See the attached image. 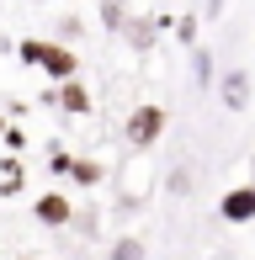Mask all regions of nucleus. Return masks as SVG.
<instances>
[{"mask_svg":"<svg viewBox=\"0 0 255 260\" xmlns=\"http://www.w3.org/2000/svg\"><path fill=\"white\" fill-rule=\"evenodd\" d=\"M122 133H128V144H133V149H154V144H160V133H165V106H154V101L133 106Z\"/></svg>","mask_w":255,"mask_h":260,"instance_id":"obj_1","label":"nucleus"},{"mask_svg":"<svg viewBox=\"0 0 255 260\" xmlns=\"http://www.w3.org/2000/svg\"><path fill=\"white\" fill-rule=\"evenodd\" d=\"M218 218L234 223V229H245V223H255V186H229L224 197H218Z\"/></svg>","mask_w":255,"mask_h":260,"instance_id":"obj_2","label":"nucleus"},{"mask_svg":"<svg viewBox=\"0 0 255 260\" xmlns=\"http://www.w3.org/2000/svg\"><path fill=\"white\" fill-rule=\"evenodd\" d=\"M255 96V80H250V69H229L224 80H218V101L229 106V112H245Z\"/></svg>","mask_w":255,"mask_h":260,"instance_id":"obj_3","label":"nucleus"},{"mask_svg":"<svg viewBox=\"0 0 255 260\" xmlns=\"http://www.w3.org/2000/svg\"><path fill=\"white\" fill-rule=\"evenodd\" d=\"M32 218H38L43 229H64V223H75V207H69L64 191H43L38 202H32Z\"/></svg>","mask_w":255,"mask_h":260,"instance_id":"obj_4","label":"nucleus"},{"mask_svg":"<svg viewBox=\"0 0 255 260\" xmlns=\"http://www.w3.org/2000/svg\"><path fill=\"white\" fill-rule=\"evenodd\" d=\"M43 75H48V80H59V85H64V80H75L80 75V53L75 48H64V43H48V53H43Z\"/></svg>","mask_w":255,"mask_h":260,"instance_id":"obj_5","label":"nucleus"},{"mask_svg":"<svg viewBox=\"0 0 255 260\" xmlns=\"http://www.w3.org/2000/svg\"><path fill=\"white\" fill-rule=\"evenodd\" d=\"M53 106H64L69 117H90V90L80 85V80H64V85L53 90Z\"/></svg>","mask_w":255,"mask_h":260,"instance_id":"obj_6","label":"nucleus"},{"mask_svg":"<svg viewBox=\"0 0 255 260\" xmlns=\"http://www.w3.org/2000/svg\"><path fill=\"white\" fill-rule=\"evenodd\" d=\"M154 32H160L154 16H128L122 38H128V48H133V53H149V48H154Z\"/></svg>","mask_w":255,"mask_h":260,"instance_id":"obj_7","label":"nucleus"},{"mask_svg":"<svg viewBox=\"0 0 255 260\" xmlns=\"http://www.w3.org/2000/svg\"><path fill=\"white\" fill-rule=\"evenodd\" d=\"M128 16H133V11H128V0H101V27H107V32H122Z\"/></svg>","mask_w":255,"mask_h":260,"instance_id":"obj_8","label":"nucleus"},{"mask_svg":"<svg viewBox=\"0 0 255 260\" xmlns=\"http://www.w3.org/2000/svg\"><path fill=\"white\" fill-rule=\"evenodd\" d=\"M43 53H48V38H21V43H16V58H21V64H32V69L43 64Z\"/></svg>","mask_w":255,"mask_h":260,"instance_id":"obj_9","label":"nucleus"},{"mask_svg":"<svg viewBox=\"0 0 255 260\" xmlns=\"http://www.w3.org/2000/svg\"><path fill=\"white\" fill-rule=\"evenodd\" d=\"M149 250H144V239H133V234H122V239L117 244H112V255L107 260H144Z\"/></svg>","mask_w":255,"mask_h":260,"instance_id":"obj_10","label":"nucleus"},{"mask_svg":"<svg viewBox=\"0 0 255 260\" xmlns=\"http://www.w3.org/2000/svg\"><path fill=\"white\" fill-rule=\"evenodd\" d=\"M69 181H75V186H96L101 181V165L96 159H75V165H69Z\"/></svg>","mask_w":255,"mask_h":260,"instance_id":"obj_11","label":"nucleus"},{"mask_svg":"<svg viewBox=\"0 0 255 260\" xmlns=\"http://www.w3.org/2000/svg\"><path fill=\"white\" fill-rule=\"evenodd\" d=\"M0 191H21V159H6V165H0Z\"/></svg>","mask_w":255,"mask_h":260,"instance_id":"obj_12","label":"nucleus"},{"mask_svg":"<svg viewBox=\"0 0 255 260\" xmlns=\"http://www.w3.org/2000/svg\"><path fill=\"white\" fill-rule=\"evenodd\" d=\"M176 32H181V43H192V38H197V21H192V16H181V21H176Z\"/></svg>","mask_w":255,"mask_h":260,"instance_id":"obj_13","label":"nucleus"},{"mask_svg":"<svg viewBox=\"0 0 255 260\" xmlns=\"http://www.w3.org/2000/svg\"><path fill=\"white\" fill-rule=\"evenodd\" d=\"M250 186H255V159H250Z\"/></svg>","mask_w":255,"mask_h":260,"instance_id":"obj_14","label":"nucleus"},{"mask_svg":"<svg viewBox=\"0 0 255 260\" xmlns=\"http://www.w3.org/2000/svg\"><path fill=\"white\" fill-rule=\"evenodd\" d=\"M0 138H6V117H0Z\"/></svg>","mask_w":255,"mask_h":260,"instance_id":"obj_15","label":"nucleus"}]
</instances>
